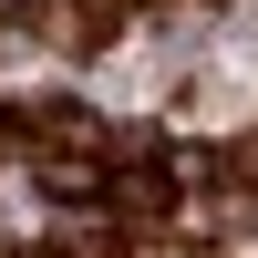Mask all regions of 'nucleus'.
Listing matches in <instances>:
<instances>
[{
  "mask_svg": "<svg viewBox=\"0 0 258 258\" xmlns=\"http://www.w3.org/2000/svg\"><path fill=\"white\" fill-rule=\"evenodd\" d=\"M31 176L52 186V197H73V207H83V197H103V165H93V155H31Z\"/></svg>",
  "mask_w": 258,
  "mask_h": 258,
  "instance_id": "f257e3e1",
  "label": "nucleus"
},
{
  "mask_svg": "<svg viewBox=\"0 0 258 258\" xmlns=\"http://www.w3.org/2000/svg\"><path fill=\"white\" fill-rule=\"evenodd\" d=\"M165 197H176V176H155V165H135V176L114 186V207H124L135 227H155V217H165Z\"/></svg>",
  "mask_w": 258,
  "mask_h": 258,
  "instance_id": "f03ea898",
  "label": "nucleus"
},
{
  "mask_svg": "<svg viewBox=\"0 0 258 258\" xmlns=\"http://www.w3.org/2000/svg\"><path fill=\"white\" fill-rule=\"evenodd\" d=\"M207 176H217V186H238V197H258V135L217 145V155H207Z\"/></svg>",
  "mask_w": 258,
  "mask_h": 258,
  "instance_id": "7ed1b4c3",
  "label": "nucleus"
}]
</instances>
